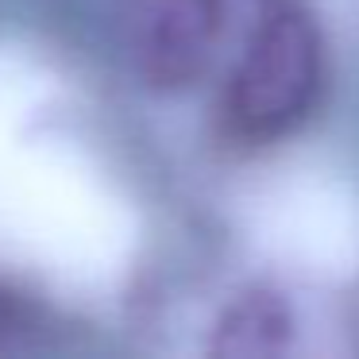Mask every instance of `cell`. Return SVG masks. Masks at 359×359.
I'll return each instance as SVG.
<instances>
[{"label": "cell", "instance_id": "cell-2", "mask_svg": "<svg viewBox=\"0 0 359 359\" xmlns=\"http://www.w3.org/2000/svg\"><path fill=\"white\" fill-rule=\"evenodd\" d=\"M220 32V0H135L128 12V55L147 86L186 89L209 70Z\"/></svg>", "mask_w": 359, "mask_h": 359}, {"label": "cell", "instance_id": "cell-3", "mask_svg": "<svg viewBox=\"0 0 359 359\" xmlns=\"http://www.w3.org/2000/svg\"><path fill=\"white\" fill-rule=\"evenodd\" d=\"M290 336H294V317H290V305L278 294H266V290H251L240 302H232L224 309L217 325V344L212 348L220 355H278L290 348Z\"/></svg>", "mask_w": 359, "mask_h": 359}, {"label": "cell", "instance_id": "cell-1", "mask_svg": "<svg viewBox=\"0 0 359 359\" xmlns=\"http://www.w3.org/2000/svg\"><path fill=\"white\" fill-rule=\"evenodd\" d=\"M325 81L320 32L302 8H274L251 35L224 97L228 128L240 140L266 143L290 135L313 112Z\"/></svg>", "mask_w": 359, "mask_h": 359}]
</instances>
